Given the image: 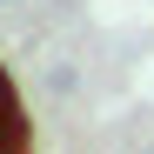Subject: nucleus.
<instances>
[{"mask_svg":"<svg viewBox=\"0 0 154 154\" xmlns=\"http://www.w3.org/2000/svg\"><path fill=\"white\" fill-rule=\"evenodd\" d=\"M0 147H14V134H7V127H0Z\"/></svg>","mask_w":154,"mask_h":154,"instance_id":"1","label":"nucleus"},{"mask_svg":"<svg viewBox=\"0 0 154 154\" xmlns=\"http://www.w3.org/2000/svg\"><path fill=\"white\" fill-rule=\"evenodd\" d=\"M0 7H20V0H0Z\"/></svg>","mask_w":154,"mask_h":154,"instance_id":"2","label":"nucleus"}]
</instances>
